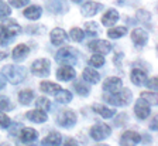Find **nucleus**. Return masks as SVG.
Returning a JSON list of instances; mask_svg holds the SVG:
<instances>
[{"instance_id": "12", "label": "nucleus", "mask_w": 158, "mask_h": 146, "mask_svg": "<svg viewBox=\"0 0 158 146\" xmlns=\"http://www.w3.org/2000/svg\"><path fill=\"white\" fill-rule=\"evenodd\" d=\"M122 86H123V82L120 78H117V77H110V78L105 80V82H103V90H105L106 92H110V94L120 91Z\"/></svg>"}, {"instance_id": "39", "label": "nucleus", "mask_w": 158, "mask_h": 146, "mask_svg": "<svg viewBox=\"0 0 158 146\" xmlns=\"http://www.w3.org/2000/svg\"><path fill=\"white\" fill-rule=\"evenodd\" d=\"M9 3H10V6L20 9V7H24L26 4H28L30 0H9Z\"/></svg>"}, {"instance_id": "37", "label": "nucleus", "mask_w": 158, "mask_h": 146, "mask_svg": "<svg viewBox=\"0 0 158 146\" xmlns=\"http://www.w3.org/2000/svg\"><path fill=\"white\" fill-rule=\"evenodd\" d=\"M9 126H11V119H10L7 115H4L3 112H0V128H2V129H6Z\"/></svg>"}, {"instance_id": "3", "label": "nucleus", "mask_w": 158, "mask_h": 146, "mask_svg": "<svg viewBox=\"0 0 158 146\" xmlns=\"http://www.w3.org/2000/svg\"><path fill=\"white\" fill-rule=\"evenodd\" d=\"M105 100H106V102L112 104V105H114V106H127L128 104L131 102L133 95H131V91L130 90H120V91H117V92L106 95Z\"/></svg>"}, {"instance_id": "41", "label": "nucleus", "mask_w": 158, "mask_h": 146, "mask_svg": "<svg viewBox=\"0 0 158 146\" xmlns=\"http://www.w3.org/2000/svg\"><path fill=\"white\" fill-rule=\"evenodd\" d=\"M7 57H9V51H7L6 47H2L0 46V61L2 60H6Z\"/></svg>"}, {"instance_id": "43", "label": "nucleus", "mask_w": 158, "mask_h": 146, "mask_svg": "<svg viewBox=\"0 0 158 146\" xmlns=\"http://www.w3.org/2000/svg\"><path fill=\"white\" fill-rule=\"evenodd\" d=\"M62 146H79V145H78V142H76L75 139H72V138H68Z\"/></svg>"}, {"instance_id": "27", "label": "nucleus", "mask_w": 158, "mask_h": 146, "mask_svg": "<svg viewBox=\"0 0 158 146\" xmlns=\"http://www.w3.org/2000/svg\"><path fill=\"white\" fill-rule=\"evenodd\" d=\"M34 98H35V95H34V92L31 90H23V91H20V94H19V101L23 105H30V104L33 102Z\"/></svg>"}, {"instance_id": "32", "label": "nucleus", "mask_w": 158, "mask_h": 146, "mask_svg": "<svg viewBox=\"0 0 158 146\" xmlns=\"http://www.w3.org/2000/svg\"><path fill=\"white\" fill-rule=\"evenodd\" d=\"M35 105H37V108L41 111H49V108H51V102L48 101V98H43V96L37 100Z\"/></svg>"}, {"instance_id": "28", "label": "nucleus", "mask_w": 158, "mask_h": 146, "mask_svg": "<svg viewBox=\"0 0 158 146\" xmlns=\"http://www.w3.org/2000/svg\"><path fill=\"white\" fill-rule=\"evenodd\" d=\"M40 90L43 91V92L49 94V95H54V94H55L58 90H61V88H59V85H58V84H55V82H51V81H44V82L40 84Z\"/></svg>"}, {"instance_id": "31", "label": "nucleus", "mask_w": 158, "mask_h": 146, "mask_svg": "<svg viewBox=\"0 0 158 146\" xmlns=\"http://www.w3.org/2000/svg\"><path fill=\"white\" fill-rule=\"evenodd\" d=\"M89 64L92 67H103L105 65V57H103L102 54H95V55L90 57Z\"/></svg>"}, {"instance_id": "15", "label": "nucleus", "mask_w": 158, "mask_h": 146, "mask_svg": "<svg viewBox=\"0 0 158 146\" xmlns=\"http://www.w3.org/2000/svg\"><path fill=\"white\" fill-rule=\"evenodd\" d=\"M131 40L137 47H143L148 41V33L144 29H134L131 33Z\"/></svg>"}, {"instance_id": "21", "label": "nucleus", "mask_w": 158, "mask_h": 146, "mask_svg": "<svg viewBox=\"0 0 158 146\" xmlns=\"http://www.w3.org/2000/svg\"><path fill=\"white\" fill-rule=\"evenodd\" d=\"M62 142V136L58 132H51L48 136H45L43 139V146H61Z\"/></svg>"}, {"instance_id": "24", "label": "nucleus", "mask_w": 158, "mask_h": 146, "mask_svg": "<svg viewBox=\"0 0 158 146\" xmlns=\"http://www.w3.org/2000/svg\"><path fill=\"white\" fill-rule=\"evenodd\" d=\"M43 14V9L40 6H30L24 10V17L28 20H38Z\"/></svg>"}, {"instance_id": "8", "label": "nucleus", "mask_w": 158, "mask_h": 146, "mask_svg": "<svg viewBox=\"0 0 158 146\" xmlns=\"http://www.w3.org/2000/svg\"><path fill=\"white\" fill-rule=\"evenodd\" d=\"M56 123H58L59 126H62V128L69 129V128L75 126L76 113L73 112V111H64V112H61L58 116H56Z\"/></svg>"}, {"instance_id": "16", "label": "nucleus", "mask_w": 158, "mask_h": 146, "mask_svg": "<svg viewBox=\"0 0 158 146\" xmlns=\"http://www.w3.org/2000/svg\"><path fill=\"white\" fill-rule=\"evenodd\" d=\"M47 9L51 13H65L68 4L65 0H47Z\"/></svg>"}, {"instance_id": "46", "label": "nucleus", "mask_w": 158, "mask_h": 146, "mask_svg": "<svg viewBox=\"0 0 158 146\" xmlns=\"http://www.w3.org/2000/svg\"><path fill=\"white\" fill-rule=\"evenodd\" d=\"M73 2H75V3H81V2H82V0H73Z\"/></svg>"}, {"instance_id": "18", "label": "nucleus", "mask_w": 158, "mask_h": 146, "mask_svg": "<svg viewBox=\"0 0 158 146\" xmlns=\"http://www.w3.org/2000/svg\"><path fill=\"white\" fill-rule=\"evenodd\" d=\"M118 21V13L114 10V9H110L107 10L102 17V24L106 27H112L114 26L116 23Z\"/></svg>"}, {"instance_id": "5", "label": "nucleus", "mask_w": 158, "mask_h": 146, "mask_svg": "<svg viewBox=\"0 0 158 146\" xmlns=\"http://www.w3.org/2000/svg\"><path fill=\"white\" fill-rule=\"evenodd\" d=\"M38 139V133L33 128H21L20 129L19 146H34Z\"/></svg>"}, {"instance_id": "10", "label": "nucleus", "mask_w": 158, "mask_h": 146, "mask_svg": "<svg viewBox=\"0 0 158 146\" xmlns=\"http://www.w3.org/2000/svg\"><path fill=\"white\" fill-rule=\"evenodd\" d=\"M141 138L137 132L134 131H128V132H124L120 138V146H135L140 143Z\"/></svg>"}, {"instance_id": "33", "label": "nucleus", "mask_w": 158, "mask_h": 146, "mask_svg": "<svg viewBox=\"0 0 158 146\" xmlns=\"http://www.w3.org/2000/svg\"><path fill=\"white\" fill-rule=\"evenodd\" d=\"M85 29H86V34L90 37H95L96 34H98V24L95 23V21H88V23L85 24Z\"/></svg>"}, {"instance_id": "1", "label": "nucleus", "mask_w": 158, "mask_h": 146, "mask_svg": "<svg viewBox=\"0 0 158 146\" xmlns=\"http://www.w3.org/2000/svg\"><path fill=\"white\" fill-rule=\"evenodd\" d=\"M20 33H21V26L17 21L7 19V20L2 21V24H0V43L7 46Z\"/></svg>"}, {"instance_id": "13", "label": "nucleus", "mask_w": 158, "mask_h": 146, "mask_svg": "<svg viewBox=\"0 0 158 146\" xmlns=\"http://www.w3.org/2000/svg\"><path fill=\"white\" fill-rule=\"evenodd\" d=\"M76 73L75 70H73L71 65H62L61 68H58L56 70V78H58L59 81H72L73 78H75Z\"/></svg>"}, {"instance_id": "20", "label": "nucleus", "mask_w": 158, "mask_h": 146, "mask_svg": "<svg viewBox=\"0 0 158 146\" xmlns=\"http://www.w3.org/2000/svg\"><path fill=\"white\" fill-rule=\"evenodd\" d=\"M27 119L31 121V122H35V123H43L48 119L45 111H41V109H35V111H30L27 112Z\"/></svg>"}, {"instance_id": "9", "label": "nucleus", "mask_w": 158, "mask_h": 146, "mask_svg": "<svg viewBox=\"0 0 158 146\" xmlns=\"http://www.w3.org/2000/svg\"><path fill=\"white\" fill-rule=\"evenodd\" d=\"M89 50H92L93 53H99L105 55V54H109L112 51V44L109 41H105V40H93L89 43Z\"/></svg>"}, {"instance_id": "19", "label": "nucleus", "mask_w": 158, "mask_h": 146, "mask_svg": "<svg viewBox=\"0 0 158 146\" xmlns=\"http://www.w3.org/2000/svg\"><path fill=\"white\" fill-rule=\"evenodd\" d=\"M68 40V34L62 30V29H54L51 31V41L54 46H61Z\"/></svg>"}, {"instance_id": "26", "label": "nucleus", "mask_w": 158, "mask_h": 146, "mask_svg": "<svg viewBox=\"0 0 158 146\" xmlns=\"http://www.w3.org/2000/svg\"><path fill=\"white\" fill-rule=\"evenodd\" d=\"M54 95H55L56 102L59 104H69L72 101V94L69 92L68 90H58Z\"/></svg>"}, {"instance_id": "30", "label": "nucleus", "mask_w": 158, "mask_h": 146, "mask_svg": "<svg viewBox=\"0 0 158 146\" xmlns=\"http://www.w3.org/2000/svg\"><path fill=\"white\" fill-rule=\"evenodd\" d=\"M69 37L72 38L73 41H76V43H81V41L85 38V31L81 30V29H72L71 30V33H69Z\"/></svg>"}, {"instance_id": "25", "label": "nucleus", "mask_w": 158, "mask_h": 146, "mask_svg": "<svg viewBox=\"0 0 158 146\" xmlns=\"http://www.w3.org/2000/svg\"><path fill=\"white\" fill-rule=\"evenodd\" d=\"M93 111H95L96 113H99L100 116H103V118H106V119H109V118H112V116H114V109H109L107 106L102 105V104H95L93 105Z\"/></svg>"}, {"instance_id": "42", "label": "nucleus", "mask_w": 158, "mask_h": 146, "mask_svg": "<svg viewBox=\"0 0 158 146\" xmlns=\"http://www.w3.org/2000/svg\"><path fill=\"white\" fill-rule=\"evenodd\" d=\"M117 121H118V122H116V126L123 125V123H124L126 121H127V115H126V113H122V115H120V116L117 118Z\"/></svg>"}, {"instance_id": "6", "label": "nucleus", "mask_w": 158, "mask_h": 146, "mask_svg": "<svg viewBox=\"0 0 158 146\" xmlns=\"http://www.w3.org/2000/svg\"><path fill=\"white\" fill-rule=\"evenodd\" d=\"M110 133H112L110 126L106 125V123L99 122V123H96L95 126H92V129H90V138H92L93 140H96V142H100V140L109 138Z\"/></svg>"}, {"instance_id": "7", "label": "nucleus", "mask_w": 158, "mask_h": 146, "mask_svg": "<svg viewBox=\"0 0 158 146\" xmlns=\"http://www.w3.org/2000/svg\"><path fill=\"white\" fill-rule=\"evenodd\" d=\"M51 71V63L45 58H40L35 60L31 64V73L35 77H47Z\"/></svg>"}, {"instance_id": "2", "label": "nucleus", "mask_w": 158, "mask_h": 146, "mask_svg": "<svg viewBox=\"0 0 158 146\" xmlns=\"http://www.w3.org/2000/svg\"><path fill=\"white\" fill-rule=\"evenodd\" d=\"M2 74H3V77L9 82L17 85V84L24 81V78H26V75H27V70L21 65H14V64H11V65L3 67Z\"/></svg>"}, {"instance_id": "4", "label": "nucleus", "mask_w": 158, "mask_h": 146, "mask_svg": "<svg viewBox=\"0 0 158 146\" xmlns=\"http://www.w3.org/2000/svg\"><path fill=\"white\" fill-rule=\"evenodd\" d=\"M55 60L64 65H73L78 61V50L72 47H64L55 54Z\"/></svg>"}, {"instance_id": "22", "label": "nucleus", "mask_w": 158, "mask_h": 146, "mask_svg": "<svg viewBox=\"0 0 158 146\" xmlns=\"http://www.w3.org/2000/svg\"><path fill=\"white\" fill-rule=\"evenodd\" d=\"M83 80L89 84H98L100 81V75H99L98 71H95L92 67H88L83 70Z\"/></svg>"}, {"instance_id": "11", "label": "nucleus", "mask_w": 158, "mask_h": 146, "mask_svg": "<svg viewBox=\"0 0 158 146\" xmlns=\"http://www.w3.org/2000/svg\"><path fill=\"white\" fill-rule=\"evenodd\" d=\"M134 112H135V115H137V118H140V119L148 118V115L151 112L150 104H148L145 100H143V98L137 100V104H135V106H134Z\"/></svg>"}, {"instance_id": "45", "label": "nucleus", "mask_w": 158, "mask_h": 146, "mask_svg": "<svg viewBox=\"0 0 158 146\" xmlns=\"http://www.w3.org/2000/svg\"><path fill=\"white\" fill-rule=\"evenodd\" d=\"M151 131H157V119H152V123H151Z\"/></svg>"}, {"instance_id": "38", "label": "nucleus", "mask_w": 158, "mask_h": 146, "mask_svg": "<svg viewBox=\"0 0 158 146\" xmlns=\"http://www.w3.org/2000/svg\"><path fill=\"white\" fill-rule=\"evenodd\" d=\"M11 104H10L9 98L7 96H0V112H3V111H9Z\"/></svg>"}, {"instance_id": "34", "label": "nucleus", "mask_w": 158, "mask_h": 146, "mask_svg": "<svg viewBox=\"0 0 158 146\" xmlns=\"http://www.w3.org/2000/svg\"><path fill=\"white\" fill-rule=\"evenodd\" d=\"M73 88H75V91L79 94V95L88 96V94H89V86H86L85 84H82V82H75Z\"/></svg>"}, {"instance_id": "29", "label": "nucleus", "mask_w": 158, "mask_h": 146, "mask_svg": "<svg viewBox=\"0 0 158 146\" xmlns=\"http://www.w3.org/2000/svg\"><path fill=\"white\" fill-rule=\"evenodd\" d=\"M126 34H127V29H126V27H114V29L107 31V36L110 37V38H114V40L116 38H122Z\"/></svg>"}, {"instance_id": "23", "label": "nucleus", "mask_w": 158, "mask_h": 146, "mask_svg": "<svg viewBox=\"0 0 158 146\" xmlns=\"http://www.w3.org/2000/svg\"><path fill=\"white\" fill-rule=\"evenodd\" d=\"M130 78H131V82L134 84V85H145V82H147V75H145V73L143 70H133L131 71V75H130Z\"/></svg>"}, {"instance_id": "17", "label": "nucleus", "mask_w": 158, "mask_h": 146, "mask_svg": "<svg viewBox=\"0 0 158 146\" xmlns=\"http://www.w3.org/2000/svg\"><path fill=\"white\" fill-rule=\"evenodd\" d=\"M30 54V48L26 46V44H19L17 47L13 48V53H11V57H13L14 61H23L24 58H27Z\"/></svg>"}, {"instance_id": "47", "label": "nucleus", "mask_w": 158, "mask_h": 146, "mask_svg": "<svg viewBox=\"0 0 158 146\" xmlns=\"http://www.w3.org/2000/svg\"><path fill=\"white\" fill-rule=\"evenodd\" d=\"M99 146H107V145H99Z\"/></svg>"}, {"instance_id": "44", "label": "nucleus", "mask_w": 158, "mask_h": 146, "mask_svg": "<svg viewBox=\"0 0 158 146\" xmlns=\"http://www.w3.org/2000/svg\"><path fill=\"white\" fill-rule=\"evenodd\" d=\"M4 86H6V80L3 75H0V90H3Z\"/></svg>"}, {"instance_id": "36", "label": "nucleus", "mask_w": 158, "mask_h": 146, "mask_svg": "<svg viewBox=\"0 0 158 146\" xmlns=\"http://www.w3.org/2000/svg\"><path fill=\"white\" fill-rule=\"evenodd\" d=\"M11 14V9L4 3L3 0H0V19H6Z\"/></svg>"}, {"instance_id": "14", "label": "nucleus", "mask_w": 158, "mask_h": 146, "mask_svg": "<svg viewBox=\"0 0 158 146\" xmlns=\"http://www.w3.org/2000/svg\"><path fill=\"white\" fill-rule=\"evenodd\" d=\"M102 9H103V4L96 3V2H88V3H85L81 7V11H82V14L85 17H92L95 14H98Z\"/></svg>"}, {"instance_id": "35", "label": "nucleus", "mask_w": 158, "mask_h": 146, "mask_svg": "<svg viewBox=\"0 0 158 146\" xmlns=\"http://www.w3.org/2000/svg\"><path fill=\"white\" fill-rule=\"evenodd\" d=\"M141 98L147 101L150 105H157V94L155 92H143Z\"/></svg>"}, {"instance_id": "40", "label": "nucleus", "mask_w": 158, "mask_h": 146, "mask_svg": "<svg viewBox=\"0 0 158 146\" xmlns=\"http://www.w3.org/2000/svg\"><path fill=\"white\" fill-rule=\"evenodd\" d=\"M145 85L150 88V90L155 91L157 90V78L155 77H152V78H150V80H147V82H145Z\"/></svg>"}]
</instances>
